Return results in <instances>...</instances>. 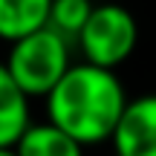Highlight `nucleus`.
Returning a JSON list of instances; mask_svg holds the SVG:
<instances>
[{"mask_svg": "<svg viewBox=\"0 0 156 156\" xmlns=\"http://www.w3.org/2000/svg\"><path fill=\"white\" fill-rule=\"evenodd\" d=\"M124 107L127 95L119 75L87 61L73 64L67 75L55 84V90L46 95L49 122L67 130L84 147L110 142Z\"/></svg>", "mask_w": 156, "mask_h": 156, "instance_id": "1", "label": "nucleus"}, {"mask_svg": "<svg viewBox=\"0 0 156 156\" xmlns=\"http://www.w3.org/2000/svg\"><path fill=\"white\" fill-rule=\"evenodd\" d=\"M69 67V41L49 26L15 41L6 58V69L29 98L49 95Z\"/></svg>", "mask_w": 156, "mask_h": 156, "instance_id": "2", "label": "nucleus"}, {"mask_svg": "<svg viewBox=\"0 0 156 156\" xmlns=\"http://www.w3.org/2000/svg\"><path fill=\"white\" fill-rule=\"evenodd\" d=\"M75 44L81 46V55L87 64L116 69L133 55L136 44H139L136 17L119 3H101L93 9Z\"/></svg>", "mask_w": 156, "mask_h": 156, "instance_id": "3", "label": "nucleus"}, {"mask_svg": "<svg viewBox=\"0 0 156 156\" xmlns=\"http://www.w3.org/2000/svg\"><path fill=\"white\" fill-rule=\"evenodd\" d=\"M110 142L116 156H156V93L127 101Z\"/></svg>", "mask_w": 156, "mask_h": 156, "instance_id": "4", "label": "nucleus"}, {"mask_svg": "<svg viewBox=\"0 0 156 156\" xmlns=\"http://www.w3.org/2000/svg\"><path fill=\"white\" fill-rule=\"evenodd\" d=\"M29 124V95L0 64V147H15Z\"/></svg>", "mask_w": 156, "mask_h": 156, "instance_id": "5", "label": "nucleus"}, {"mask_svg": "<svg viewBox=\"0 0 156 156\" xmlns=\"http://www.w3.org/2000/svg\"><path fill=\"white\" fill-rule=\"evenodd\" d=\"M52 0H0V38L15 44L49 23Z\"/></svg>", "mask_w": 156, "mask_h": 156, "instance_id": "6", "label": "nucleus"}, {"mask_svg": "<svg viewBox=\"0 0 156 156\" xmlns=\"http://www.w3.org/2000/svg\"><path fill=\"white\" fill-rule=\"evenodd\" d=\"M15 153L17 156H84V145L75 142L58 124L44 122V124H29L26 133L17 139Z\"/></svg>", "mask_w": 156, "mask_h": 156, "instance_id": "7", "label": "nucleus"}, {"mask_svg": "<svg viewBox=\"0 0 156 156\" xmlns=\"http://www.w3.org/2000/svg\"><path fill=\"white\" fill-rule=\"evenodd\" d=\"M93 9H95L93 0H52L49 23H46V26L55 29L58 35H64L69 44H75L81 29L87 26Z\"/></svg>", "mask_w": 156, "mask_h": 156, "instance_id": "8", "label": "nucleus"}, {"mask_svg": "<svg viewBox=\"0 0 156 156\" xmlns=\"http://www.w3.org/2000/svg\"><path fill=\"white\" fill-rule=\"evenodd\" d=\"M0 156H17L15 147H0Z\"/></svg>", "mask_w": 156, "mask_h": 156, "instance_id": "9", "label": "nucleus"}]
</instances>
